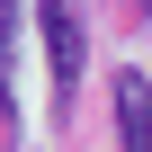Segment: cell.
<instances>
[{
  "label": "cell",
  "mask_w": 152,
  "mask_h": 152,
  "mask_svg": "<svg viewBox=\"0 0 152 152\" xmlns=\"http://www.w3.org/2000/svg\"><path fill=\"white\" fill-rule=\"evenodd\" d=\"M36 27H45V63H54V90L72 99V90H81V63H90V27H81V0H36Z\"/></svg>",
  "instance_id": "1"
},
{
  "label": "cell",
  "mask_w": 152,
  "mask_h": 152,
  "mask_svg": "<svg viewBox=\"0 0 152 152\" xmlns=\"http://www.w3.org/2000/svg\"><path fill=\"white\" fill-rule=\"evenodd\" d=\"M116 125H125V152H152V81L143 72H116Z\"/></svg>",
  "instance_id": "2"
}]
</instances>
